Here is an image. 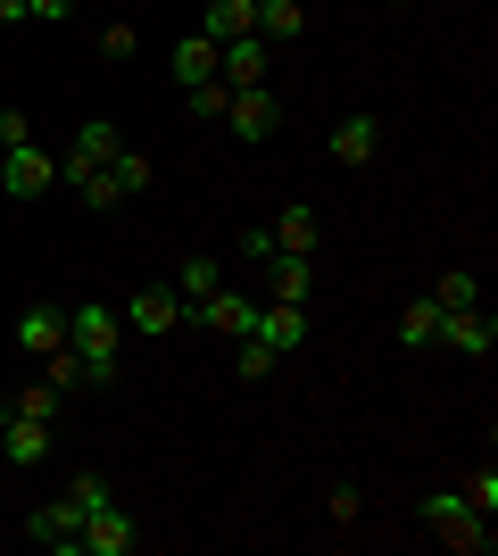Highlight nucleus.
<instances>
[{"label":"nucleus","mask_w":498,"mask_h":556,"mask_svg":"<svg viewBox=\"0 0 498 556\" xmlns=\"http://www.w3.org/2000/svg\"><path fill=\"white\" fill-rule=\"evenodd\" d=\"M416 515H424V532L440 540V548H457V556H490V548H498L490 515H474V507H465V490H432V498H424Z\"/></svg>","instance_id":"obj_1"},{"label":"nucleus","mask_w":498,"mask_h":556,"mask_svg":"<svg viewBox=\"0 0 498 556\" xmlns=\"http://www.w3.org/2000/svg\"><path fill=\"white\" fill-rule=\"evenodd\" d=\"M50 184H59V159H50L42 141H9V150H0V191H9V200H42Z\"/></svg>","instance_id":"obj_2"},{"label":"nucleus","mask_w":498,"mask_h":556,"mask_svg":"<svg viewBox=\"0 0 498 556\" xmlns=\"http://www.w3.org/2000/svg\"><path fill=\"white\" fill-rule=\"evenodd\" d=\"M266 67H274V42H266V34H233V42H216V84H225V92L266 84Z\"/></svg>","instance_id":"obj_3"},{"label":"nucleus","mask_w":498,"mask_h":556,"mask_svg":"<svg viewBox=\"0 0 498 556\" xmlns=\"http://www.w3.org/2000/svg\"><path fill=\"white\" fill-rule=\"evenodd\" d=\"M117 341H125V316H117V307H100V300L67 307V349H75V357H117Z\"/></svg>","instance_id":"obj_4"},{"label":"nucleus","mask_w":498,"mask_h":556,"mask_svg":"<svg viewBox=\"0 0 498 556\" xmlns=\"http://www.w3.org/2000/svg\"><path fill=\"white\" fill-rule=\"evenodd\" d=\"M133 548H142V523H133V507H117V498H108V507L84 515V548H75V556H133Z\"/></svg>","instance_id":"obj_5"},{"label":"nucleus","mask_w":498,"mask_h":556,"mask_svg":"<svg viewBox=\"0 0 498 556\" xmlns=\"http://www.w3.org/2000/svg\"><path fill=\"white\" fill-rule=\"evenodd\" d=\"M216 125H225V134H241V141H266L274 125H283V100L266 92V84H250V92L225 100V116H216Z\"/></svg>","instance_id":"obj_6"},{"label":"nucleus","mask_w":498,"mask_h":556,"mask_svg":"<svg viewBox=\"0 0 498 556\" xmlns=\"http://www.w3.org/2000/svg\"><path fill=\"white\" fill-rule=\"evenodd\" d=\"M125 150V134L108 125V116H84V134H75V150L59 159V184H75V175H92V166H108Z\"/></svg>","instance_id":"obj_7"},{"label":"nucleus","mask_w":498,"mask_h":556,"mask_svg":"<svg viewBox=\"0 0 498 556\" xmlns=\"http://www.w3.org/2000/svg\"><path fill=\"white\" fill-rule=\"evenodd\" d=\"M332 166H374L382 159V116H366V109H349L341 125H332Z\"/></svg>","instance_id":"obj_8"},{"label":"nucleus","mask_w":498,"mask_h":556,"mask_svg":"<svg viewBox=\"0 0 498 556\" xmlns=\"http://www.w3.org/2000/svg\"><path fill=\"white\" fill-rule=\"evenodd\" d=\"M440 349H457V357H490V349H498V316H490V307H449V316H440Z\"/></svg>","instance_id":"obj_9"},{"label":"nucleus","mask_w":498,"mask_h":556,"mask_svg":"<svg viewBox=\"0 0 498 556\" xmlns=\"http://www.w3.org/2000/svg\"><path fill=\"white\" fill-rule=\"evenodd\" d=\"M250 332H258L274 357H291V349H308L316 325H308V307H291V300H258V325H250Z\"/></svg>","instance_id":"obj_10"},{"label":"nucleus","mask_w":498,"mask_h":556,"mask_svg":"<svg viewBox=\"0 0 498 556\" xmlns=\"http://www.w3.org/2000/svg\"><path fill=\"white\" fill-rule=\"evenodd\" d=\"M25 540L50 548V556H75V548H84V515H75L67 498H59V507H34V515H25Z\"/></svg>","instance_id":"obj_11"},{"label":"nucleus","mask_w":498,"mask_h":556,"mask_svg":"<svg viewBox=\"0 0 498 556\" xmlns=\"http://www.w3.org/2000/svg\"><path fill=\"white\" fill-rule=\"evenodd\" d=\"M50 448H59V432L42 416H0V457L9 465H50Z\"/></svg>","instance_id":"obj_12"},{"label":"nucleus","mask_w":498,"mask_h":556,"mask_svg":"<svg viewBox=\"0 0 498 556\" xmlns=\"http://www.w3.org/2000/svg\"><path fill=\"white\" fill-rule=\"evenodd\" d=\"M117 316H125L133 332H175V325H191V307L175 300V291H133V300H125Z\"/></svg>","instance_id":"obj_13"},{"label":"nucleus","mask_w":498,"mask_h":556,"mask_svg":"<svg viewBox=\"0 0 498 556\" xmlns=\"http://www.w3.org/2000/svg\"><path fill=\"white\" fill-rule=\"evenodd\" d=\"M266 300H291V307H308L316 300V257H266Z\"/></svg>","instance_id":"obj_14"},{"label":"nucleus","mask_w":498,"mask_h":556,"mask_svg":"<svg viewBox=\"0 0 498 556\" xmlns=\"http://www.w3.org/2000/svg\"><path fill=\"white\" fill-rule=\"evenodd\" d=\"M191 316H200L208 332H233V341H241V332L258 325V300H241V291H225V282H216V291H208L200 307H191Z\"/></svg>","instance_id":"obj_15"},{"label":"nucleus","mask_w":498,"mask_h":556,"mask_svg":"<svg viewBox=\"0 0 498 556\" xmlns=\"http://www.w3.org/2000/svg\"><path fill=\"white\" fill-rule=\"evenodd\" d=\"M59 341H67V307H59V300H34V307H25V316H17V349H34V357H50V349H59Z\"/></svg>","instance_id":"obj_16"},{"label":"nucleus","mask_w":498,"mask_h":556,"mask_svg":"<svg viewBox=\"0 0 498 556\" xmlns=\"http://www.w3.org/2000/svg\"><path fill=\"white\" fill-rule=\"evenodd\" d=\"M266 232H274V250H283V257H316V241H324V225H316V208H308V200H291V208L274 216Z\"/></svg>","instance_id":"obj_17"},{"label":"nucleus","mask_w":498,"mask_h":556,"mask_svg":"<svg viewBox=\"0 0 498 556\" xmlns=\"http://www.w3.org/2000/svg\"><path fill=\"white\" fill-rule=\"evenodd\" d=\"M166 75H175V84H216V42L208 34H191V42H175V59H166Z\"/></svg>","instance_id":"obj_18"},{"label":"nucleus","mask_w":498,"mask_h":556,"mask_svg":"<svg viewBox=\"0 0 498 556\" xmlns=\"http://www.w3.org/2000/svg\"><path fill=\"white\" fill-rule=\"evenodd\" d=\"M208 42H233V34H258V9L250 0H208V17H200Z\"/></svg>","instance_id":"obj_19"},{"label":"nucleus","mask_w":498,"mask_h":556,"mask_svg":"<svg viewBox=\"0 0 498 556\" xmlns=\"http://www.w3.org/2000/svg\"><path fill=\"white\" fill-rule=\"evenodd\" d=\"M258 34H266L274 50L299 42V34H308V9H299V0H258Z\"/></svg>","instance_id":"obj_20"},{"label":"nucleus","mask_w":498,"mask_h":556,"mask_svg":"<svg viewBox=\"0 0 498 556\" xmlns=\"http://www.w3.org/2000/svg\"><path fill=\"white\" fill-rule=\"evenodd\" d=\"M399 341H407V349H440V300H432V291H424V300H407Z\"/></svg>","instance_id":"obj_21"},{"label":"nucleus","mask_w":498,"mask_h":556,"mask_svg":"<svg viewBox=\"0 0 498 556\" xmlns=\"http://www.w3.org/2000/svg\"><path fill=\"white\" fill-rule=\"evenodd\" d=\"M432 300H440V316H449V307H482V275L474 266H449V275L432 282Z\"/></svg>","instance_id":"obj_22"},{"label":"nucleus","mask_w":498,"mask_h":556,"mask_svg":"<svg viewBox=\"0 0 498 556\" xmlns=\"http://www.w3.org/2000/svg\"><path fill=\"white\" fill-rule=\"evenodd\" d=\"M208 291H216V257H183V266H175V300L200 307Z\"/></svg>","instance_id":"obj_23"},{"label":"nucleus","mask_w":498,"mask_h":556,"mask_svg":"<svg viewBox=\"0 0 498 556\" xmlns=\"http://www.w3.org/2000/svg\"><path fill=\"white\" fill-rule=\"evenodd\" d=\"M233 374H241V382H266V374H274V349H266L258 332H241V349H233Z\"/></svg>","instance_id":"obj_24"},{"label":"nucleus","mask_w":498,"mask_h":556,"mask_svg":"<svg viewBox=\"0 0 498 556\" xmlns=\"http://www.w3.org/2000/svg\"><path fill=\"white\" fill-rule=\"evenodd\" d=\"M59 399H67L59 382H34V391H17V399H9V416H42V424H59Z\"/></svg>","instance_id":"obj_25"},{"label":"nucleus","mask_w":498,"mask_h":556,"mask_svg":"<svg viewBox=\"0 0 498 556\" xmlns=\"http://www.w3.org/2000/svg\"><path fill=\"white\" fill-rule=\"evenodd\" d=\"M108 498H117V490H108V473H75V482H67V507H75V515L108 507Z\"/></svg>","instance_id":"obj_26"},{"label":"nucleus","mask_w":498,"mask_h":556,"mask_svg":"<svg viewBox=\"0 0 498 556\" xmlns=\"http://www.w3.org/2000/svg\"><path fill=\"white\" fill-rule=\"evenodd\" d=\"M108 175H117L125 200H133V191H150V159H142V150H117V159H108Z\"/></svg>","instance_id":"obj_27"},{"label":"nucleus","mask_w":498,"mask_h":556,"mask_svg":"<svg viewBox=\"0 0 498 556\" xmlns=\"http://www.w3.org/2000/svg\"><path fill=\"white\" fill-rule=\"evenodd\" d=\"M457 490H465V507H474V515H498V473H490V465H474Z\"/></svg>","instance_id":"obj_28"},{"label":"nucleus","mask_w":498,"mask_h":556,"mask_svg":"<svg viewBox=\"0 0 498 556\" xmlns=\"http://www.w3.org/2000/svg\"><path fill=\"white\" fill-rule=\"evenodd\" d=\"M75 191H84V208H117V200H125L108 166H92V175H75Z\"/></svg>","instance_id":"obj_29"},{"label":"nucleus","mask_w":498,"mask_h":556,"mask_svg":"<svg viewBox=\"0 0 498 556\" xmlns=\"http://www.w3.org/2000/svg\"><path fill=\"white\" fill-rule=\"evenodd\" d=\"M191 116H200V125H216V116H225V100H233V92H225V84H191Z\"/></svg>","instance_id":"obj_30"},{"label":"nucleus","mask_w":498,"mask_h":556,"mask_svg":"<svg viewBox=\"0 0 498 556\" xmlns=\"http://www.w3.org/2000/svg\"><path fill=\"white\" fill-rule=\"evenodd\" d=\"M42 382H59V391H75V382H84V357H75V349L59 341V349H50V374H42Z\"/></svg>","instance_id":"obj_31"},{"label":"nucleus","mask_w":498,"mask_h":556,"mask_svg":"<svg viewBox=\"0 0 498 556\" xmlns=\"http://www.w3.org/2000/svg\"><path fill=\"white\" fill-rule=\"evenodd\" d=\"M100 59H133V25H100Z\"/></svg>","instance_id":"obj_32"},{"label":"nucleus","mask_w":498,"mask_h":556,"mask_svg":"<svg viewBox=\"0 0 498 556\" xmlns=\"http://www.w3.org/2000/svg\"><path fill=\"white\" fill-rule=\"evenodd\" d=\"M241 257H274V232H266V225H241Z\"/></svg>","instance_id":"obj_33"},{"label":"nucleus","mask_w":498,"mask_h":556,"mask_svg":"<svg viewBox=\"0 0 498 556\" xmlns=\"http://www.w3.org/2000/svg\"><path fill=\"white\" fill-rule=\"evenodd\" d=\"M9 141H34V125H25V109H0V150Z\"/></svg>","instance_id":"obj_34"},{"label":"nucleus","mask_w":498,"mask_h":556,"mask_svg":"<svg viewBox=\"0 0 498 556\" xmlns=\"http://www.w3.org/2000/svg\"><path fill=\"white\" fill-rule=\"evenodd\" d=\"M75 17V0H34V25H67Z\"/></svg>","instance_id":"obj_35"},{"label":"nucleus","mask_w":498,"mask_h":556,"mask_svg":"<svg viewBox=\"0 0 498 556\" xmlns=\"http://www.w3.org/2000/svg\"><path fill=\"white\" fill-rule=\"evenodd\" d=\"M0 25H34V0H0Z\"/></svg>","instance_id":"obj_36"}]
</instances>
